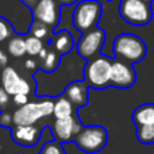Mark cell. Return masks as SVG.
<instances>
[{"label":"cell","instance_id":"3","mask_svg":"<svg viewBox=\"0 0 154 154\" xmlns=\"http://www.w3.org/2000/svg\"><path fill=\"white\" fill-rule=\"evenodd\" d=\"M111 66L112 61L108 57L96 56L88 60L84 66V81L91 88L103 89L111 85Z\"/></svg>","mask_w":154,"mask_h":154},{"label":"cell","instance_id":"19","mask_svg":"<svg viewBox=\"0 0 154 154\" xmlns=\"http://www.w3.org/2000/svg\"><path fill=\"white\" fill-rule=\"evenodd\" d=\"M29 34L34 35V37L39 38V39H42L43 42L48 43L49 39L51 38V35H53V30H51L49 26H46L45 23H42V22L32 20L31 26H30V32Z\"/></svg>","mask_w":154,"mask_h":154},{"label":"cell","instance_id":"15","mask_svg":"<svg viewBox=\"0 0 154 154\" xmlns=\"http://www.w3.org/2000/svg\"><path fill=\"white\" fill-rule=\"evenodd\" d=\"M133 122L135 127L141 126H154V104L145 103L138 106L133 112Z\"/></svg>","mask_w":154,"mask_h":154},{"label":"cell","instance_id":"8","mask_svg":"<svg viewBox=\"0 0 154 154\" xmlns=\"http://www.w3.org/2000/svg\"><path fill=\"white\" fill-rule=\"evenodd\" d=\"M32 20L45 23L51 30H56L61 20V4L57 0H39L31 8Z\"/></svg>","mask_w":154,"mask_h":154},{"label":"cell","instance_id":"22","mask_svg":"<svg viewBox=\"0 0 154 154\" xmlns=\"http://www.w3.org/2000/svg\"><path fill=\"white\" fill-rule=\"evenodd\" d=\"M15 30H14L12 24L8 19H5L4 16H0V43L7 42L10 38H12L15 35Z\"/></svg>","mask_w":154,"mask_h":154},{"label":"cell","instance_id":"27","mask_svg":"<svg viewBox=\"0 0 154 154\" xmlns=\"http://www.w3.org/2000/svg\"><path fill=\"white\" fill-rule=\"evenodd\" d=\"M8 66V54L3 49H0V70Z\"/></svg>","mask_w":154,"mask_h":154},{"label":"cell","instance_id":"23","mask_svg":"<svg viewBox=\"0 0 154 154\" xmlns=\"http://www.w3.org/2000/svg\"><path fill=\"white\" fill-rule=\"evenodd\" d=\"M39 154H64V152H62V147L60 146L58 142L51 141V142H46L43 145Z\"/></svg>","mask_w":154,"mask_h":154},{"label":"cell","instance_id":"9","mask_svg":"<svg viewBox=\"0 0 154 154\" xmlns=\"http://www.w3.org/2000/svg\"><path fill=\"white\" fill-rule=\"evenodd\" d=\"M137 73L133 68V64L123 60H114L111 66V85L112 87L126 89L135 84Z\"/></svg>","mask_w":154,"mask_h":154},{"label":"cell","instance_id":"24","mask_svg":"<svg viewBox=\"0 0 154 154\" xmlns=\"http://www.w3.org/2000/svg\"><path fill=\"white\" fill-rule=\"evenodd\" d=\"M0 126L7 128L14 126V114H10L7 111H2V114H0Z\"/></svg>","mask_w":154,"mask_h":154},{"label":"cell","instance_id":"4","mask_svg":"<svg viewBox=\"0 0 154 154\" xmlns=\"http://www.w3.org/2000/svg\"><path fill=\"white\" fill-rule=\"evenodd\" d=\"M119 15L131 26H146L153 19L152 3L145 0H120Z\"/></svg>","mask_w":154,"mask_h":154},{"label":"cell","instance_id":"14","mask_svg":"<svg viewBox=\"0 0 154 154\" xmlns=\"http://www.w3.org/2000/svg\"><path fill=\"white\" fill-rule=\"evenodd\" d=\"M48 45H50L60 56H66L68 53H70V50L75 46L73 42V37L68 30H61V31L56 32L51 35V38L49 39Z\"/></svg>","mask_w":154,"mask_h":154},{"label":"cell","instance_id":"2","mask_svg":"<svg viewBox=\"0 0 154 154\" xmlns=\"http://www.w3.org/2000/svg\"><path fill=\"white\" fill-rule=\"evenodd\" d=\"M103 14V4L99 0H80L72 12V23L79 32H85L97 26Z\"/></svg>","mask_w":154,"mask_h":154},{"label":"cell","instance_id":"32","mask_svg":"<svg viewBox=\"0 0 154 154\" xmlns=\"http://www.w3.org/2000/svg\"><path fill=\"white\" fill-rule=\"evenodd\" d=\"M107 2H112V0H107Z\"/></svg>","mask_w":154,"mask_h":154},{"label":"cell","instance_id":"6","mask_svg":"<svg viewBox=\"0 0 154 154\" xmlns=\"http://www.w3.org/2000/svg\"><path fill=\"white\" fill-rule=\"evenodd\" d=\"M107 141H108V133L101 126L82 127L75 138L77 147L88 154H95L103 150L107 145Z\"/></svg>","mask_w":154,"mask_h":154},{"label":"cell","instance_id":"25","mask_svg":"<svg viewBox=\"0 0 154 154\" xmlns=\"http://www.w3.org/2000/svg\"><path fill=\"white\" fill-rule=\"evenodd\" d=\"M10 93L0 85V111H5L10 104Z\"/></svg>","mask_w":154,"mask_h":154},{"label":"cell","instance_id":"1","mask_svg":"<svg viewBox=\"0 0 154 154\" xmlns=\"http://www.w3.org/2000/svg\"><path fill=\"white\" fill-rule=\"evenodd\" d=\"M112 51L116 58L130 62V64H137L146 57L147 48L143 39L139 38L138 35L123 32L114 39Z\"/></svg>","mask_w":154,"mask_h":154},{"label":"cell","instance_id":"7","mask_svg":"<svg viewBox=\"0 0 154 154\" xmlns=\"http://www.w3.org/2000/svg\"><path fill=\"white\" fill-rule=\"evenodd\" d=\"M106 31L100 27H93L88 31L82 32L79 42L76 45V50L79 56L84 60H92L99 56L104 42H106Z\"/></svg>","mask_w":154,"mask_h":154},{"label":"cell","instance_id":"31","mask_svg":"<svg viewBox=\"0 0 154 154\" xmlns=\"http://www.w3.org/2000/svg\"><path fill=\"white\" fill-rule=\"evenodd\" d=\"M145 2H147V3H152V2H153V0H145Z\"/></svg>","mask_w":154,"mask_h":154},{"label":"cell","instance_id":"10","mask_svg":"<svg viewBox=\"0 0 154 154\" xmlns=\"http://www.w3.org/2000/svg\"><path fill=\"white\" fill-rule=\"evenodd\" d=\"M0 85L11 96L19 95V93H26V95L30 93V84L27 82V80H24L16 72L15 68L10 65L0 70Z\"/></svg>","mask_w":154,"mask_h":154},{"label":"cell","instance_id":"5","mask_svg":"<svg viewBox=\"0 0 154 154\" xmlns=\"http://www.w3.org/2000/svg\"><path fill=\"white\" fill-rule=\"evenodd\" d=\"M54 101L45 99L42 101H29L22 107H18L14 112V126L35 125L39 119L53 114Z\"/></svg>","mask_w":154,"mask_h":154},{"label":"cell","instance_id":"13","mask_svg":"<svg viewBox=\"0 0 154 154\" xmlns=\"http://www.w3.org/2000/svg\"><path fill=\"white\" fill-rule=\"evenodd\" d=\"M88 88L85 81H73L65 88V96L72 101L75 107H82L88 104Z\"/></svg>","mask_w":154,"mask_h":154},{"label":"cell","instance_id":"16","mask_svg":"<svg viewBox=\"0 0 154 154\" xmlns=\"http://www.w3.org/2000/svg\"><path fill=\"white\" fill-rule=\"evenodd\" d=\"M39 62H41V69L46 73H51L58 68L60 61H61V56L57 53L54 49H50V45L46 43L43 50L39 53Z\"/></svg>","mask_w":154,"mask_h":154},{"label":"cell","instance_id":"18","mask_svg":"<svg viewBox=\"0 0 154 154\" xmlns=\"http://www.w3.org/2000/svg\"><path fill=\"white\" fill-rule=\"evenodd\" d=\"M73 104L66 96H61L54 101V109L53 116L56 119H66V118L73 116Z\"/></svg>","mask_w":154,"mask_h":154},{"label":"cell","instance_id":"21","mask_svg":"<svg viewBox=\"0 0 154 154\" xmlns=\"http://www.w3.org/2000/svg\"><path fill=\"white\" fill-rule=\"evenodd\" d=\"M137 138L141 143H154V126L137 127Z\"/></svg>","mask_w":154,"mask_h":154},{"label":"cell","instance_id":"17","mask_svg":"<svg viewBox=\"0 0 154 154\" xmlns=\"http://www.w3.org/2000/svg\"><path fill=\"white\" fill-rule=\"evenodd\" d=\"M7 51L14 58H22L27 54L26 37L15 34L12 38L7 41Z\"/></svg>","mask_w":154,"mask_h":154},{"label":"cell","instance_id":"20","mask_svg":"<svg viewBox=\"0 0 154 154\" xmlns=\"http://www.w3.org/2000/svg\"><path fill=\"white\" fill-rule=\"evenodd\" d=\"M45 42L39 38L34 37V35L29 34L26 35V48H27V54L30 57H35V56H39V53L43 50L45 48Z\"/></svg>","mask_w":154,"mask_h":154},{"label":"cell","instance_id":"28","mask_svg":"<svg viewBox=\"0 0 154 154\" xmlns=\"http://www.w3.org/2000/svg\"><path fill=\"white\" fill-rule=\"evenodd\" d=\"M24 68L29 70H34V69H37V62L34 61V58H29L24 61Z\"/></svg>","mask_w":154,"mask_h":154},{"label":"cell","instance_id":"26","mask_svg":"<svg viewBox=\"0 0 154 154\" xmlns=\"http://www.w3.org/2000/svg\"><path fill=\"white\" fill-rule=\"evenodd\" d=\"M12 103L15 104L16 107L24 106V104L29 103V95H26V93H19V95L12 96Z\"/></svg>","mask_w":154,"mask_h":154},{"label":"cell","instance_id":"29","mask_svg":"<svg viewBox=\"0 0 154 154\" xmlns=\"http://www.w3.org/2000/svg\"><path fill=\"white\" fill-rule=\"evenodd\" d=\"M20 2L23 3L26 7H29L30 10H31L32 7H35V5H37V3L39 2V0H20Z\"/></svg>","mask_w":154,"mask_h":154},{"label":"cell","instance_id":"30","mask_svg":"<svg viewBox=\"0 0 154 154\" xmlns=\"http://www.w3.org/2000/svg\"><path fill=\"white\" fill-rule=\"evenodd\" d=\"M57 2H58L61 5H72V4H75V3L79 2V0H57Z\"/></svg>","mask_w":154,"mask_h":154},{"label":"cell","instance_id":"11","mask_svg":"<svg viewBox=\"0 0 154 154\" xmlns=\"http://www.w3.org/2000/svg\"><path fill=\"white\" fill-rule=\"evenodd\" d=\"M81 128L82 126L73 115L66 119H56L53 125V133L58 142H70L76 138V135L80 133Z\"/></svg>","mask_w":154,"mask_h":154},{"label":"cell","instance_id":"12","mask_svg":"<svg viewBox=\"0 0 154 154\" xmlns=\"http://www.w3.org/2000/svg\"><path fill=\"white\" fill-rule=\"evenodd\" d=\"M14 142L24 147H32L39 142L41 130L35 125H23V126H14L11 133Z\"/></svg>","mask_w":154,"mask_h":154}]
</instances>
